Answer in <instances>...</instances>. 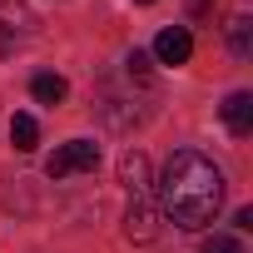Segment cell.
<instances>
[{"label":"cell","instance_id":"obj_1","mask_svg":"<svg viewBox=\"0 0 253 253\" xmlns=\"http://www.w3.org/2000/svg\"><path fill=\"white\" fill-rule=\"evenodd\" d=\"M154 199H159V213L174 223V228H204L218 218L223 209V174L209 154L199 149H174L159 184H154Z\"/></svg>","mask_w":253,"mask_h":253},{"label":"cell","instance_id":"obj_2","mask_svg":"<svg viewBox=\"0 0 253 253\" xmlns=\"http://www.w3.org/2000/svg\"><path fill=\"white\" fill-rule=\"evenodd\" d=\"M119 179L129 189V209H124V233L134 243H154L159 228H164V213H159V199H154V179H149V154L144 149H124L119 159Z\"/></svg>","mask_w":253,"mask_h":253},{"label":"cell","instance_id":"obj_3","mask_svg":"<svg viewBox=\"0 0 253 253\" xmlns=\"http://www.w3.org/2000/svg\"><path fill=\"white\" fill-rule=\"evenodd\" d=\"M94 164H99V144H94V139H70V144L55 149V159L45 164V174H50V179H70V174H84V169H94Z\"/></svg>","mask_w":253,"mask_h":253},{"label":"cell","instance_id":"obj_4","mask_svg":"<svg viewBox=\"0 0 253 253\" xmlns=\"http://www.w3.org/2000/svg\"><path fill=\"white\" fill-rule=\"evenodd\" d=\"M30 35H35V15L20 0H0V55H15Z\"/></svg>","mask_w":253,"mask_h":253},{"label":"cell","instance_id":"obj_5","mask_svg":"<svg viewBox=\"0 0 253 253\" xmlns=\"http://www.w3.org/2000/svg\"><path fill=\"white\" fill-rule=\"evenodd\" d=\"M189 55H194V35L184 25H164L154 40V60L159 65H189Z\"/></svg>","mask_w":253,"mask_h":253},{"label":"cell","instance_id":"obj_6","mask_svg":"<svg viewBox=\"0 0 253 253\" xmlns=\"http://www.w3.org/2000/svg\"><path fill=\"white\" fill-rule=\"evenodd\" d=\"M218 114H223V124H228V134H248V129H253V94H248V89H233V94L218 104Z\"/></svg>","mask_w":253,"mask_h":253},{"label":"cell","instance_id":"obj_7","mask_svg":"<svg viewBox=\"0 0 253 253\" xmlns=\"http://www.w3.org/2000/svg\"><path fill=\"white\" fill-rule=\"evenodd\" d=\"M10 144H15L20 154H30V149L40 144V124H35V114H15V119H10Z\"/></svg>","mask_w":253,"mask_h":253},{"label":"cell","instance_id":"obj_8","mask_svg":"<svg viewBox=\"0 0 253 253\" xmlns=\"http://www.w3.org/2000/svg\"><path fill=\"white\" fill-rule=\"evenodd\" d=\"M228 50H233L238 60L253 55V20H248V15H233V20H228Z\"/></svg>","mask_w":253,"mask_h":253},{"label":"cell","instance_id":"obj_9","mask_svg":"<svg viewBox=\"0 0 253 253\" xmlns=\"http://www.w3.org/2000/svg\"><path fill=\"white\" fill-rule=\"evenodd\" d=\"M30 94H35L40 104H60V99L70 94V84H65L60 75H50V70H45V75H35V80H30Z\"/></svg>","mask_w":253,"mask_h":253},{"label":"cell","instance_id":"obj_10","mask_svg":"<svg viewBox=\"0 0 253 253\" xmlns=\"http://www.w3.org/2000/svg\"><path fill=\"white\" fill-rule=\"evenodd\" d=\"M199 253H243V243L238 238H228V233H213V238H204V248Z\"/></svg>","mask_w":253,"mask_h":253},{"label":"cell","instance_id":"obj_11","mask_svg":"<svg viewBox=\"0 0 253 253\" xmlns=\"http://www.w3.org/2000/svg\"><path fill=\"white\" fill-rule=\"evenodd\" d=\"M124 65H129V75H134V80H144V84H149V55H144V50H134Z\"/></svg>","mask_w":253,"mask_h":253},{"label":"cell","instance_id":"obj_12","mask_svg":"<svg viewBox=\"0 0 253 253\" xmlns=\"http://www.w3.org/2000/svg\"><path fill=\"white\" fill-rule=\"evenodd\" d=\"M233 228H253V209H238L233 213Z\"/></svg>","mask_w":253,"mask_h":253},{"label":"cell","instance_id":"obj_13","mask_svg":"<svg viewBox=\"0 0 253 253\" xmlns=\"http://www.w3.org/2000/svg\"><path fill=\"white\" fill-rule=\"evenodd\" d=\"M139 5H154V0H139Z\"/></svg>","mask_w":253,"mask_h":253}]
</instances>
